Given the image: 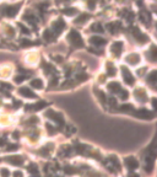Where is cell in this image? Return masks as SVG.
Returning <instances> with one entry per match:
<instances>
[{
    "label": "cell",
    "mask_w": 157,
    "mask_h": 177,
    "mask_svg": "<svg viewBox=\"0 0 157 177\" xmlns=\"http://www.w3.org/2000/svg\"><path fill=\"white\" fill-rule=\"evenodd\" d=\"M115 73H117V69H115V67L109 62V63H107V74H108V76H114L115 75Z\"/></svg>",
    "instance_id": "44dd1931"
},
{
    "label": "cell",
    "mask_w": 157,
    "mask_h": 177,
    "mask_svg": "<svg viewBox=\"0 0 157 177\" xmlns=\"http://www.w3.org/2000/svg\"><path fill=\"white\" fill-rule=\"evenodd\" d=\"M64 172H65L67 175H74V173H76V168L73 167V166L67 165V166L64 167Z\"/></svg>",
    "instance_id": "484cf974"
},
{
    "label": "cell",
    "mask_w": 157,
    "mask_h": 177,
    "mask_svg": "<svg viewBox=\"0 0 157 177\" xmlns=\"http://www.w3.org/2000/svg\"><path fill=\"white\" fill-rule=\"evenodd\" d=\"M68 41H69V42L71 43V46L75 47V48H81V47H84V41H82L80 33H79L77 31H75V29H71L70 33L68 35Z\"/></svg>",
    "instance_id": "6da1fadb"
},
{
    "label": "cell",
    "mask_w": 157,
    "mask_h": 177,
    "mask_svg": "<svg viewBox=\"0 0 157 177\" xmlns=\"http://www.w3.org/2000/svg\"><path fill=\"white\" fill-rule=\"evenodd\" d=\"M86 20H88V15H87V14H82L81 16H79V17L75 20V22H76V23H82V22H85Z\"/></svg>",
    "instance_id": "f1b7e54d"
},
{
    "label": "cell",
    "mask_w": 157,
    "mask_h": 177,
    "mask_svg": "<svg viewBox=\"0 0 157 177\" xmlns=\"http://www.w3.org/2000/svg\"><path fill=\"white\" fill-rule=\"evenodd\" d=\"M119 94H120L121 100H127V99H128V96H129V92H128L127 90H121Z\"/></svg>",
    "instance_id": "836d02e7"
},
{
    "label": "cell",
    "mask_w": 157,
    "mask_h": 177,
    "mask_svg": "<svg viewBox=\"0 0 157 177\" xmlns=\"http://www.w3.org/2000/svg\"><path fill=\"white\" fill-rule=\"evenodd\" d=\"M29 44H31L29 41H22V42H21V46H22V47H25V46H29Z\"/></svg>",
    "instance_id": "60d3db41"
},
{
    "label": "cell",
    "mask_w": 157,
    "mask_h": 177,
    "mask_svg": "<svg viewBox=\"0 0 157 177\" xmlns=\"http://www.w3.org/2000/svg\"><path fill=\"white\" fill-rule=\"evenodd\" d=\"M145 161H146L145 171H146L147 173H151V172L153 171V166H155V154L152 153V150H151V154H150L148 156H146Z\"/></svg>",
    "instance_id": "8992f818"
},
{
    "label": "cell",
    "mask_w": 157,
    "mask_h": 177,
    "mask_svg": "<svg viewBox=\"0 0 157 177\" xmlns=\"http://www.w3.org/2000/svg\"><path fill=\"white\" fill-rule=\"evenodd\" d=\"M0 173H2V177H10V171L8 168H2Z\"/></svg>",
    "instance_id": "d6a6232c"
},
{
    "label": "cell",
    "mask_w": 157,
    "mask_h": 177,
    "mask_svg": "<svg viewBox=\"0 0 157 177\" xmlns=\"http://www.w3.org/2000/svg\"><path fill=\"white\" fill-rule=\"evenodd\" d=\"M152 106H153V109H156V99H153V101H152Z\"/></svg>",
    "instance_id": "7bdbcfd3"
},
{
    "label": "cell",
    "mask_w": 157,
    "mask_h": 177,
    "mask_svg": "<svg viewBox=\"0 0 157 177\" xmlns=\"http://www.w3.org/2000/svg\"><path fill=\"white\" fill-rule=\"evenodd\" d=\"M148 54H150V57H151V61L155 62V61H156V47H152Z\"/></svg>",
    "instance_id": "1f68e13d"
},
{
    "label": "cell",
    "mask_w": 157,
    "mask_h": 177,
    "mask_svg": "<svg viewBox=\"0 0 157 177\" xmlns=\"http://www.w3.org/2000/svg\"><path fill=\"white\" fill-rule=\"evenodd\" d=\"M134 36H135V38H136V41H139L140 43H146L147 41H148V38H147V36L146 35H144L139 28H135L134 29Z\"/></svg>",
    "instance_id": "8fae6325"
},
{
    "label": "cell",
    "mask_w": 157,
    "mask_h": 177,
    "mask_svg": "<svg viewBox=\"0 0 157 177\" xmlns=\"http://www.w3.org/2000/svg\"><path fill=\"white\" fill-rule=\"evenodd\" d=\"M135 96H136V100L139 99L140 102H146V101H147V96H146L145 91L141 90V88H139V90L135 91Z\"/></svg>",
    "instance_id": "e0dca14e"
},
{
    "label": "cell",
    "mask_w": 157,
    "mask_h": 177,
    "mask_svg": "<svg viewBox=\"0 0 157 177\" xmlns=\"http://www.w3.org/2000/svg\"><path fill=\"white\" fill-rule=\"evenodd\" d=\"M128 177H140V176H139V175H136V173H130Z\"/></svg>",
    "instance_id": "b9f144b4"
},
{
    "label": "cell",
    "mask_w": 157,
    "mask_h": 177,
    "mask_svg": "<svg viewBox=\"0 0 157 177\" xmlns=\"http://www.w3.org/2000/svg\"><path fill=\"white\" fill-rule=\"evenodd\" d=\"M20 6H21V4H16V5L8 6V8H5L4 12H5V15H6V16H9V17H14V16H15V15L19 12V10H20Z\"/></svg>",
    "instance_id": "ba28073f"
},
{
    "label": "cell",
    "mask_w": 157,
    "mask_h": 177,
    "mask_svg": "<svg viewBox=\"0 0 157 177\" xmlns=\"http://www.w3.org/2000/svg\"><path fill=\"white\" fill-rule=\"evenodd\" d=\"M47 105H48L47 102L39 101V102L35 103V105H27V106H26V111H39V109L47 107Z\"/></svg>",
    "instance_id": "9c48e42d"
},
{
    "label": "cell",
    "mask_w": 157,
    "mask_h": 177,
    "mask_svg": "<svg viewBox=\"0 0 157 177\" xmlns=\"http://www.w3.org/2000/svg\"><path fill=\"white\" fill-rule=\"evenodd\" d=\"M14 137H15V138H17V137H19V133H17V132H15V133H14Z\"/></svg>",
    "instance_id": "ee69618b"
},
{
    "label": "cell",
    "mask_w": 157,
    "mask_h": 177,
    "mask_svg": "<svg viewBox=\"0 0 157 177\" xmlns=\"http://www.w3.org/2000/svg\"><path fill=\"white\" fill-rule=\"evenodd\" d=\"M5 161L11 164V165H15V166H20L23 164V158L21 155H11V156H6L5 158Z\"/></svg>",
    "instance_id": "52a82bcc"
},
{
    "label": "cell",
    "mask_w": 157,
    "mask_h": 177,
    "mask_svg": "<svg viewBox=\"0 0 157 177\" xmlns=\"http://www.w3.org/2000/svg\"><path fill=\"white\" fill-rule=\"evenodd\" d=\"M91 29H92V31H95V32H100V33L103 32V27H102L101 23H93L91 26Z\"/></svg>",
    "instance_id": "d4e9b609"
},
{
    "label": "cell",
    "mask_w": 157,
    "mask_h": 177,
    "mask_svg": "<svg viewBox=\"0 0 157 177\" xmlns=\"http://www.w3.org/2000/svg\"><path fill=\"white\" fill-rule=\"evenodd\" d=\"M46 116L49 117V120H52L55 123H58L60 127H63V124H64V118H63V114H60L58 112H54L53 109H48L46 112Z\"/></svg>",
    "instance_id": "7a4b0ae2"
},
{
    "label": "cell",
    "mask_w": 157,
    "mask_h": 177,
    "mask_svg": "<svg viewBox=\"0 0 157 177\" xmlns=\"http://www.w3.org/2000/svg\"><path fill=\"white\" fill-rule=\"evenodd\" d=\"M87 4L90 6V9H93V8H95V0H88Z\"/></svg>",
    "instance_id": "f35d334b"
},
{
    "label": "cell",
    "mask_w": 157,
    "mask_h": 177,
    "mask_svg": "<svg viewBox=\"0 0 157 177\" xmlns=\"http://www.w3.org/2000/svg\"><path fill=\"white\" fill-rule=\"evenodd\" d=\"M133 114L138 118H140V120H152V118L155 117V114L151 112V111H147L145 108H141V109H138V111H134Z\"/></svg>",
    "instance_id": "3957f363"
},
{
    "label": "cell",
    "mask_w": 157,
    "mask_h": 177,
    "mask_svg": "<svg viewBox=\"0 0 157 177\" xmlns=\"http://www.w3.org/2000/svg\"><path fill=\"white\" fill-rule=\"evenodd\" d=\"M47 129H48L49 134H52V135H53V134H55V132H56V130H55V129H54V128H53L50 124H47Z\"/></svg>",
    "instance_id": "d590c367"
},
{
    "label": "cell",
    "mask_w": 157,
    "mask_h": 177,
    "mask_svg": "<svg viewBox=\"0 0 157 177\" xmlns=\"http://www.w3.org/2000/svg\"><path fill=\"white\" fill-rule=\"evenodd\" d=\"M63 12H64L65 15H68V16H73V15H75L77 11H76V9H74V8H67V9L63 10Z\"/></svg>",
    "instance_id": "4316f807"
},
{
    "label": "cell",
    "mask_w": 157,
    "mask_h": 177,
    "mask_svg": "<svg viewBox=\"0 0 157 177\" xmlns=\"http://www.w3.org/2000/svg\"><path fill=\"white\" fill-rule=\"evenodd\" d=\"M147 82H150L151 85H153L155 86V82H156V80H157V71L156 70H153V71H151L148 75H147Z\"/></svg>",
    "instance_id": "ffe728a7"
},
{
    "label": "cell",
    "mask_w": 157,
    "mask_h": 177,
    "mask_svg": "<svg viewBox=\"0 0 157 177\" xmlns=\"http://www.w3.org/2000/svg\"><path fill=\"white\" fill-rule=\"evenodd\" d=\"M52 149H53V144L46 145L44 148H42V149H41V154H43L44 156H47V155H49V153L52 151Z\"/></svg>",
    "instance_id": "603a6c76"
},
{
    "label": "cell",
    "mask_w": 157,
    "mask_h": 177,
    "mask_svg": "<svg viewBox=\"0 0 157 177\" xmlns=\"http://www.w3.org/2000/svg\"><path fill=\"white\" fill-rule=\"evenodd\" d=\"M96 95L100 97V100H101L102 103H106V99H107V97H106V95H104L102 91H96Z\"/></svg>",
    "instance_id": "4dcf8cb0"
},
{
    "label": "cell",
    "mask_w": 157,
    "mask_h": 177,
    "mask_svg": "<svg viewBox=\"0 0 157 177\" xmlns=\"http://www.w3.org/2000/svg\"><path fill=\"white\" fill-rule=\"evenodd\" d=\"M19 149V145L17 144H9L6 148V151H16Z\"/></svg>",
    "instance_id": "f546056e"
},
{
    "label": "cell",
    "mask_w": 157,
    "mask_h": 177,
    "mask_svg": "<svg viewBox=\"0 0 157 177\" xmlns=\"http://www.w3.org/2000/svg\"><path fill=\"white\" fill-rule=\"evenodd\" d=\"M86 79H87V75H86V74L77 75V80H80V81H84V80H86Z\"/></svg>",
    "instance_id": "8d00e7d4"
},
{
    "label": "cell",
    "mask_w": 157,
    "mask_h": 177,
    "mask_svg": "<svg viewBox=\"0 0 157 177\" xmlns=\"http://www.w3.org/2000/svg\"><path fill=\"white\" fill-rule=\"evenodd\" d=\"M64 26H65V23H64V21L63 20H58V21H55L54 23H53V29H54V32H61V29L64 28Z\"/></svg>",
    "instance_id": "2e32d148"
},
{
    "label": "cell",
    "mask_w": 157,
    "mask_h": 177,
    "mask_svg": "<svg viewBox=\"0 0 157 177\" xmlns=\"http://www.w3.org/2000/svg\"><path fill=\"white\" fill-rule=\"evenodd\" d=\"M90 42H91L92 44L97 46V47H100V46H104V44H106V40L102 38V37H98V36H93V37H91Z\"/></svg>",
    "instance_id": "9a60e30c"
},
{
    "label": "cell",
    "mask_w": 157,
    "mask_h": 177,
    "mask_svg": "<svg viewBox=\"0 0 157 177\" xmlns=\"http://www.w3.org/2000/svg\"><path fill=\"white\" fill-rule=\"evenodd\" d=\"M121 50H123V43L121 42H114L112 44V52L115 57H119L121 54Z\"/></svg>",
    "instance_id": "7c38bea8"
},
{
    "label": "cell",
    "mask_w": 157,
    "mask_h": 177,
    "mask_svg": "<svg viewBox=\"0 0 157 177\" xmlns=\"http://www.w3.org/2000/svg\"><path fill=\"white\" fill-rule=\"evenodd\" d=\"M121 74H123V79H124V82L125 84H128V85H134L135 82V79L134 76L131 75V73L128 70V68H125V67H121Z\"/></svg>",
    "instance_id": "277c9868"
},
{
    "label": "cell",
    "mask_w": 157,
    "mask_h": 177,
    "mask_svg": "<svg viewBox=\"0 0 157 177\" xmlns=\"http://www.w3.org/2000/svg\"><path fill=\"white\" fill-rule=\"evenodd\" d=\"M108 88L113 92V94H119L123 88H121V86H120V84L119 82H117V81H112V82H109L108 84Z\"/></svg>",
    "instance_id": "5bb4252c"
},
{
    "label": "cell",
    "mask_w": 157,
    "mask_h": 177,
    "mask_svg": "<svg viewBox=\"0 0 157 177\" xmlns=\"http://www.w3.org/2000/svg\"><path fill=\"white\" fill-rule=\"evenodd\" d=\"M53 32L50 31V29H46V31H44V33H43V38L46 40V41H53Z\"/></svg>",
    "instance_id": "cb8c5ba5"
},
{
    "label": "cell",
    "mask_w": 157,
    "mask_h": 177,
    "mask_svg": "<svg viewBox=\"0 0 157 177\" xmlns=\"http://www.w3.org/2000/svg\"><path fill=\"white\" fill-rule=\"evenodd\" d=\"M133 109H134V107L131 106V105H123V106H120V111H123V112H133Z\"/></svg>",
    "instance_id": "83f0119b"
},
{
    "label": "cell",
    "mask_w": 157,
    "mask_h": 177,
    "mask_svg": "<svg viewBox=\"0 0 157 177\" xmlns=\"http://www.w3.org/2000/svg\"><path fill=\"white\" fill-rule=\"evenodd\" d=\"M12 176H14V177H23V173H22L21 171H15V172L12 173Z\"/></svg>",
    "instance_id": "74e56055"
},
{
    "label": "cell",
    "mask_w": 157,
    "mask_h": 177,
    "mask_svg": "<svg viewBox=\"0 0 157 177\" xmlns=\"http://www.w3.org/2000/svg\"><path fill=\"white\" fill-rule=\"evenodd\" d=\"M127 62L129 64H131V65H136L140 62V55L136 54V53H131V54H129L127 57Z\"/></svg>",
    "instance_id": "4fadbf2b"
},
{
    "label": "cell",
    "mask_w": 157,
    "mask_h": 177,
    "mask_svg": "<svg viewBox=\"0 0 157 177\" xmlns=\"http://www.w3.org/2000/svg\"><path fill=\"white\" fill-rule=\"evenodd\" d=\"M19 94L22 95V96H25V97H32V99H36L37 97L36 94L32 90H31V88H28V87H20L19 88Z\"/></svg>",
    "instance_id": "30bf717a"
},
{
    "label": "cell",
    "mask_w": 157,
    "mask_h": 177,
    "mask_svg": "<svg viewBox=\"0 0 157 177\" xmlns=\"http://www.w3.org/2000/svg\"><path fill=\"white\" fill-rule=\"evenodd\" d=\"M23 80H25V76H23V75H17V76H15V82H17V84L22 82Z\"/></svg>",
    "instance_id": "e575fe53"
},
{
    "label": "cell",
    "mask_w": 157,
    "mask_h": 177,
    "mask_svg": "<svg viewBox=\"0 0 157 177\" xmlns=\"http://www.w3.org/2000/svg\"><path fill=\"white\" fill-rule=\"evenodd\" d=\"M124 164H125V166H127V168L130 170V171H134V170H136V168L139 167V161H138L134 156H128V158H125Z\"/></svg>",
    "instance_id": "5b68a950"
},
{
    "label": "cell",
    "mask_w": 157,
    "mask_h": 177,
    "mask_svg": "<svg viewBox=\"0 0 157 177\" xmlns=\"http://www.w3.org/2000/svg\"><path fill=\"white\" fill-rule=\"evenodd\" d=\"M20 27L22 28V32H23V33H29V31H28V28H26V27H25V26H23L22 23H20Z\"/></svg>",
    "instance_id": "ab89813d"
},
{
    "label": "cell",
    "mask_w": 157,
    "mask_h": 177,
    "mask_svg": "<svg viewBox=\"0 0 157 177\" xmlns=\"http://www.w3.org/2000/svg\"><path fill=\"white\" fill-rule=\"evenodd\" d=\"M108 160L113 164V166H114V168L115 170H118V171H120V168H121V165H120V161L118 160V158L117 156H114V155H111L109 158H108Z\"/></svg>",
    "instance_id": "d6986e66"
},
{
    "label": "cell",
    "mask_w": 157,
    "mask_h": 177,
    "mask_svg": "<svg viewBox=\"0 0 157 177\" xmlns=\"http://www.w3.org/2000/svg\"><path fill=\"white\" fill-rule=\"evenodd\" d=\"M31 86L35 88H43V81L41 79H33L31 81Z\"/></svg>",
    "instance_id": "7402d4cb"
},
{
    "label": "cell",
    "mask_w": 157,
    "mask_h": 177,
    "mask_svg": "<svg viewBox=\"0 0 157 177\" xmlns=\"http://www.w3.org/2000/svg\"><path fill=\"white\" fill-rule=\"evenodd\" d=\"M27 170H28V172L31 175H33L35 177H38L39 176V170H38V167H37L36 164H29L28 167H27Z\"/></svg>",
    "instance_id": "ac0fdd59"
}]
</instances>
